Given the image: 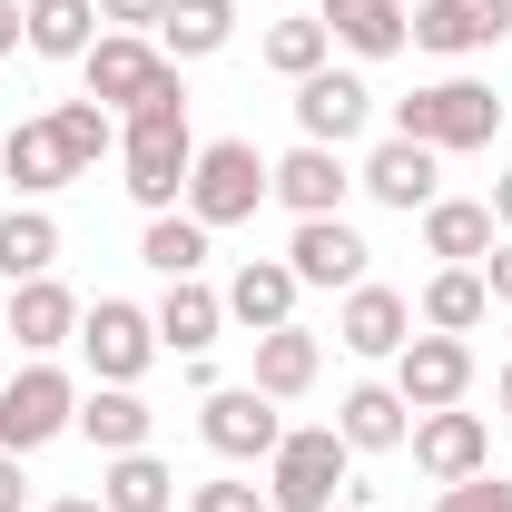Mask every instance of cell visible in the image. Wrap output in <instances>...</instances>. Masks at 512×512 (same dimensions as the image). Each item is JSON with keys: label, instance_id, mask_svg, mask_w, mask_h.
<instances>
[{"label": "cell", "instance_id": "obj_1", "mask_svg": "<svg viewBox=\"0 0 512 512\" xmlns=\"http://www.w3.org/2000/svg\"><path fill=\"white\" fill-rule=\"evenodd\" d=\"M119 168H128V197L148 207V217H168L178 207V188H188V168H197V138H188V89L168 79L158 99H138L119 128Z\"/></svg>", "mask_w": 512, "mask_h": 512}, {"label": "cell", "instance_id": "obj_2", "mask_svg": "<svg viewBox=\"0 0 512 512\" xmlns=\"http://www.w3.org/2000/svg\"><path fill=\"white\" fill-rule=\"evenodd\" d=\"M493 128H503V99L483 79H434V89L394 99V138H424L434 158L444 148H493Z\"/></svg>", "mask_w": 512, "mask_h": 512}, {"label": "cell", "instance_id": "obj_3", "mask_svg": "<svg viewBox=\"0 0 512 512\" xmlns=\"http://www.w3.org/2000/svg\"><path fill=\"white\" fill-rule=\"evenodd\" d=\"M345 434H335V424H296V434H286V444L266 453V503L276 512H325L335 503V493H345Z\"/></svg>", "mask_w": 512, "mask_h": 512}, {"label": "cell", "instance_id": "obj_4", "mask_svg": "<svg viewBox=\"0 0 512 512\" xmlns=\"http://www.w3.org/2000/svg\"><path fill=\"white\" fill-rule=\"evenodd\" d=\"M256 197H266V158L247 138H207L188 168V217L197 227H237V217H256Z\"/></svg>", "mask_w": 512, "mask_h": 512}, {"label": "cell", "instance_id": "obj_5", "mask_svg": "<svg viewBox=\"0 0 512 512\" xmlns=\"http://www.w3.org/2000/svg\"><path fill=\"white\" fill-rule=\"evenodd\" d=\"M69 424H79V384H69L60 365L10 375V394H0V453H40L50 434H69Z\"/></svg>", "mask_w": 512, "mask_h": 512}, {"label": "cell", "instance_id": "obj_6", "mask_svg": "<svg viewBox=\"0 0 512 512\" xmlns=\"http://www.w3.org/2000/svg\"><path fill=\"white\" fill-rule=\"evenodd\" d=\"M89 99L99 109H138V99H158L168 79H178V60L158 50V40H138V30H109V40H89Z\"/></svg>", "mask_w": 512, "mask_h": 512}, {"label": "cell", "instance_id": "obj_7", "mask_svg": "<svg viewBox=\"0 0 512 512\" xmlns=\"http://www.w3.org/2000/svg\"><path fill=\"white\" fill-rule=\"evenodd\" d=\"M79 355H89V375H99V384H138V375H148V355H158V316L99 296V306H79Z\"/></svg>", "mask_w": 512, "mask_h": 512}, {"label": "cell", "instance_id": "obj_8", "mask_svg": "<svg viewBox=\"0 0 512 512\" xmlns=\"http://www.w3.org/2000/svg\"><path fill=\"white\" fill-rule=\"evenodd\" d=\"M197 434H207V453H227V463H266V453L286 444L276 394H256V384H217V394L197 404Z\"/></svg>", "mask_w": 512, "mask_h": 512}, {"label": "cell", "instance_id": "obj_9", "mask_svg": "<svg viewBox=\"0 0 512 512\" xmlns=\"http://www.w3.org/2000/svg\"><path fill=\"white\" fill-rule=\"evenodd\" d=\"M463 384H473V345H463V335H414V345L394 355V394H404L414 414L463 404Z\"/></svg>", "mask_w": 512, "mask_h": 512}, {"label": "cell", "instance_id": "obj_10", "mask_svg": "<svg viewBox=\"0 0 512 512\" xmlns=\"http://www.w3.org/2000/svg\"><path fill=\"white\" fill-rule=\"evenodd\" d=\"M365 119H375V89H365L355 69H316V79H296V128H306L316 148H345Z\"/></svg>", "mask_w": 512, "mask_h": 512}, {"label": "cell", "instance_id": "obj_11", "mask_svg": "<svg viewBox=\"0 0 512 512\" xmlns=\"http://www.w3.org/2000/svg\"><path fill=\"white\" fill-rule=\"evenodd\" d=\"M365 237L345 227V217H296V247H286V266H296V286H365Z\"/></svg>", "mask_w": 512, "mask_h": 512}, {"label": "cell", "instance_id": "obj_12", "mask_svg": "<svg viewBox=\"0 0 512 512\" xmlns=\"http://www.w3.org/2000/svg\"><path fill=\"white\" fill-rule=\"evenodd\" d=\"M483 453H493V424L483 414H414V463L434 473V483H473L483 473Z\"/></svg>", "mask_w": 512, "mask_h": 512}, {"label": "cell", "instance_id": "obj_13", "mask_svg": "<svg viewBox=\"0 0 512 512\" xmlns=\"http://www.w3.org/2000/svg\"><path fill=\"white\" fill-rule=\"evenodd\" d=\"M345 188H355V178H345V158H335V148H316V138H306V148H286V158L266 168V197H286L296 217H335V207H345Z\"/></svg>", "mask_w": 512, "mask_h": 512}, {"label": "cell", "instance_id": "obj_14", "mask_svg": "<svg viewBox=\"0 0 512 512\" xmlns=\"http://www.w3.org/2000/svg\"><path fill=\"white\" fill-rule=\"evenodd\" d=\"M503 30H512V0H424V10H414V40H424V50H444V60L493 50Z\"/></svg>", "mask_w": 512, "mask_h": 512}, {"label": "cell", "instance_id": "obj_15", "mask_svg": "<svg viewBox=\"0 0 512 512\" xmlns=\"http://www.w3.org/2000/svg\"><path fill=\"white\" fill-rule=\"evenodd\" d=\"M355 188H365V197H384L394 217H414V207H434V148H424V138H384L375 158L355 168Z\"/></svg>", "mask_w": 512, "mask_h": 512}, {"label": "cell", "instance_id": "obj_16", "mask_svg": "<svg viewBox=\"0 0 512 512\" xmlns=\"http://www.w3.org/2000/svg\"><path fill=\"white\" fill-rule=\"evenodd\" d=\"M335 335H345V355H404V345H414V306H404L394 286H345Z\"/></svg>", "mask_w": 512, "mask_h": 512}, {"label": "cell", "instance_id": "obj_17", "mask_svg": "<svg viewBox=\"0 0 512 512\" xmlns=\"http://www.w3.org/2000/svg\"><path fill=\"white\" fill-rule=\"evenodd\" d=\"M316 20H325V40H345L355 60H394L414 40V10L404 0H325Z\"/></svg>", "mask_w": 512, "mask_h": 512}, {"label": "cell", "instance_id": "obj_18", "mask_svg": "<svg viewBox=\"0 0 512 512\" xmlns=\"http://www.w3.org/2000/svg\"><path fill=\"white\" fill-rule=\"evenodd\" d=\"M0 325H10L30 355H50V345H69V335H79V296H69L60 276H30V286H10Z\"/></svg>", "mask_w": 512, "mask_h": 512}, {"label": "cell", "instance_id": "obj_19", "mask_svg": "<svg viewBox=\"0 0 512 512\" xmlns=\"http://www.w3.org/2000/svg\"><path fill=\"white\" fill-rule=\"evenodd\" d=\"M227 316L256 325V335L296 325V266H286V256H247V266H237V286H227Z\"/></svg>", "mask_w": 512, "mask_h": 512}, {"label": "cell", "instance_id": "obj_20", "mask_svg": "<svg viewBox=\"0 0 512 512\" xmlns=\"http://www.w3.org/2000/svg\"><path fill=\"white\" fill-rule=\"evenodd\" d=\"M0 178H20V197H50V188H69L79 168H69V148H60L50 119H20L10 138H0Z\"/></svg>", "mask_w": 512, "mask_h": 512}, {"label": "cell", "instance_id": "obj_21", "mask_svg": "<svg viewBox=\"0 0 512 512\" xmlns=\"http://www.w3.org/2000/svg\"><path fill=\"white\" fill-rule=\"evenodd\" d=\"M335 434H345L355 453H394L404 434H414V404H404L394 384H355V394L335 404Z\"/></svg>", "mask_w": 512, "mask_h": 512}, {"label": "cell", "instance_id": "obj_22", "mask_svg": "<svg viewBox=\"0 0 512 512\" xmlns=\"http://www.w3.org/2000/svg\"><path fill=\"white\" fill-rule=\"evenodd\" d=\"M148 424H158V414L138 404V384H89V394H79V434L99 453H148Z\"/></svg>", "mask_w": 512, "mask_h": 512}, {"label": "cell", "instance_id": "obj_23", "mask_svg": "<svg viewBox=\"0 0 512 512\" xmlns=\"http://www.w3.org/2000/svg\"><path fill=\"white\" fill-rule=\"evenodd\" d=\"M424 247L444 256V266H483V256H493V207L434 197V207H424Z\"/></svg>", "mask_w": 512, "mask_h": 512}, {"label": "cell", "instance_id": "obj_24", "mask_svg": "<svg viewBox=\"0 0 512 512\" xmlns=\"http://www.w3.org/2000/svg\"><path fill=\"white\" fill-rule=\"evenodd\" d=\"M217 325H227V296H207L197 276H168V306H158V345H178V355H207V345H217Z\"/></svg>", "mask_w": 512, "mask_h": 512}, {"label": "cell", "instance_id": "obj_25", "mask_svg": "<svg viewBox=\"0 0 512 512\" xmlns=\"http://www.w3.org/2000/svg\"><path fill=\"white\" fill-rule=\"evenodd\" d=\"M227 40H237V0H168V20H158V50L168 60H207Z\"/></svg>", "mask_w": 512, "mask_h": 512}, {"label": "cell", "instance_id": "obj_26", "mask_svg": "<svg viewBox=\"0 0 512 512\" xmlns=\"http://www.w3.org/2000/svg\"><path fill=\"white\" fill-rule=\"evenodd\" d=\"M316 365H325V345L306 335V325H276V335H256V394H306L316 384Z\"/></svg>", "mask_w": 512, "mask_h": 512}, {"label": "cell", "instance_id": "obj_27", "mask_svg": "<svg viewBox=\"0 0 512 512\" xmlns=\"http://www.w3.org/2000/svg\"><path fill=\"white\" fill-rule=\"evenodd\" d=\"M99 503H109V512H168V503H178V473H168L158 453H109Z\"/></svg>", "mask_w": 512, "mask_h": 512}, {"label": "cell", "instance_id": "obj_28", "mask_svg": "<svg viewBox=\"0 0 512 512\" xmlns=\"http://www.w3.org/2000/svg\"><path fill=\"white\" fill-rule=\"evenodd\" d=\"M20 20H30L40 60H89V40H99V0H30Z\"/></svg>", "mask_w": 512, "mask_h": 512}, {"label": "cell", "instance_id": "obj_29", "mask_svg": "<svg viewBox=\"0 0 512 512\" xmlns=\"http://www.w3.org/2000/svg\"><path fill=\"white\" fill-rule=\"evenodd\" d=\"M483 316H493V286H483V266H444V276L424 286V325H434V335H473Z\"/></svg>", "mask_w": 512, "mask_h": 512}, {"label": "cell", "instance_id": "obj_30", "mask_svg": "<svg viewBox=\"0 0 512 512\" xmlns=\"http://www.w3.org/2000/svg\"><path fill=\"white\" fill-rule=\"evenodd\" d=\"M50 266H60V227H50L40 207H10V217H0V276L30 286V276H50Z\"/></svg>", "mask_w": 512, "mask_h": 512}, {"label": "cell", "instance_id": "obj_31", "mask_svg": "<svg viewBox=\"0 0 512 512\" xmlns=\"http://www.w3.org/2000/svg\"><path fill=\"white\" fill-rule=\"evenodd\" d=\"M50 128H60V148H69V168H79V178L119 148V128H109V109H99V99H60V109H50Z\"/></svg>", "mask_w": 512, "mask_h": 512}, {"label": "cell", "instance_id": "obj_32", "mask_svg": "<svg viewBox=\"0 0 512 512\" xmlns=\"http://www.w3.org/2000/svg\"><path fill=\"white\" fill-rule=\"evenodd\" d=\"M138 256H148L158 276H197V266H207V227H197V217H148Z\"/></svg>", "mask_w": 512, "mask_h": 512}, {"label": "cell", "instance_id": "obj_33", "mask_svg": "<svg viewBox=\"0 0 512 512\" xmlns=\"http://www.w3.org/2000/svg\"><path fill=\"white\" fill-rule=\"evenodd\" d=\"M325 50H335L325 20H276V30H266V69H286V79H316Z\"/></svg>", "mask_w": 512, "mask_h": 512}, {"label": "cell", "instance_id": "obj_34", "mask_svg": "<svg viewBox=\"0 0 512 512\" xmlns=\"http://www.w3.org/2000/svg\"><path fill=\"white\" fill-rule=\"evenodd\" d=\"M188 512H276V503H266L256 483H237V473H217V483H197V493H188Z\"/></svg>", "mask_w": 512, "mask_h": 512}, {"label": "cell", "instance_id": "obj_35", "mask_svg": "<svg viewBox=\"0 0 512 512\" xmlns=\"http://www.w3.org/2000/svg\"><path fill=\"white\" fill-rule=\"evenodd\" d=\"M434 512H512V483L503 473H473V483H444V503Z\"/></svg>", "mask_w": 512, "mask_h": 512}, {"label": "cell", "instance_id": "obj_36", "mask_svg": "<svg viewBox=\"0 0 512 512\" xmlns=\"http://www.w3.org/2000/svg\"><path fill=\"white\" fill-rule=\"evenodd\" d=\"M99 20H119V30H138V40H148V30L168 20V0H99Z\"/></svg>", "mask_w": 512, "mask_h": 512}, {"label": "cell", "instance_id": "obj_37", "mask_svg": "<svg viewBox=\"0 0 512 512\" xmlns=\"http://www.w3.org/2000/svg\"><path fill=\"white\" fill-rule=\"evenodd\" d=\"M483 286H493V306H512V247L493 237V256H483Z\"/></svg>", "mask_w": 512, "mask_h": 512}, {"label": "cell", "instance_id": "obj_38", "mask_svg": "<svg viewBox=\"0 0 512 512\" xmlns=\"http://www.w3.org/2000/svg\"><path fill=\"white\" fill-rule=\"evenodd\" d=\"M30 503V483H20V453H0V512H20Z\"/></svg>", "mask_w": 512, "mask_h": 512}, {"label": "cell", "instance_id": "obj_39", "mask_svg": "<svg viewBox=\"0 0 512 512\" xmlns=\"http://www.w3.org/2000/svg\"><path fill=\"white\" fill-rule=\"evenodd\" d=\"M20 40H30V20H20V0H0V60H10Z\"/></svg>", "mask_w": 512, "mask_h": 512}, {"label": "cell", "instance_id": "obj_40", "mask_svg": "<svg viewBox=\"0 0 512 512\" xmlns=\"http://www.w3.org/2000/svg\"><path fill=\"white\" fill-rule=\"evenodd\" d=\"M493 227H512V168L493 178Z\"/></svg>", "mask_w": 512, "mask_h": 512}, {"label": "cell", "instance_id": "obj_41", "mask_svg": "<svg viewBox=\"0 0 512 512\" xmlns=\"http://www.w3.org/2000/svg\"><path fill=\"white\" fill-rule=\"evenodd\" d=\"M50 512H109V503H89V493H60V503H50Z\"/></svg>", "mask_w": 512, "mask_h": 512}, {"label": "cell", "instance_id": "obj_42", "mask_svg": "<svg viewBox=\"0 0 512 512\" xmlns=\"http://www.w3.org/2000/svg\"><path fill=\"white\" fill-rule=\"evenodd\" d=\"M503 404H512V365H503Z\"/></svg>", "mask_w": 512, "mask_h": 512}, {"label": "cell", "instance_id": "obj_43", "mask_svg": "<svg viewBox=\"0 0 512 512\" xmlns=\"http://www.w3.org/2000/svg\"><path fill=\"white\" fill-rule=\"evenodd\" d=\"M0 335H10V325H0Z\"/></svg>", "mask_w": 512, "mask_h": 512}]
</instances>
